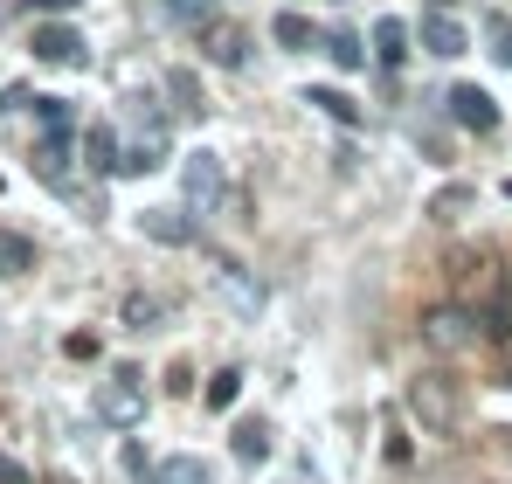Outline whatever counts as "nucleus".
Here are the masks:
<instances>
[{
    "instance_id": "obj_1",
    "label": "nucleus",
    "mask_w": 512,
    "mask_h": 484,
    "mask_svg": "<svg viewBox=\"0 0 512 484\" xmlns=\"http://www.w3.org/2000/svg\"><path fill=\"white\" fill-rule=\"evenodd\" d=\"M180 194H187V215H215L222 208V160L208 146H194L180 160Z\"/></svg>"
},
{
    "instance_id": "obj_2",
    "label": "nucleus",
    "mask_w": 512,
    "mask_h": 484,
    "mask_svg": "<svg viewBox=\"0 0 512 484\" xmlns=\"http://www.w3.org/2000/svg\"><path fill=\"white\" fill-rule=\"evenodd\" d=\"M409 408L423 415V429L450 436V422H457V388H450L443 374H416V381H409Z\"/></svg>"
},
{
    "instance_id": "obj_3",
    "label": "nucleus",
    "mask_w": 512,
    "mask_h": 484,
    "mask_svg": "<svg viewBox=\"0 0 512 484\" xmlns=\"http://www.w3.org/2000/svg\"><path fill=\"white\" fill-rule=\"evenodd\" d=\"M97 415H104V422H118V429H132V422L146 415V388H139V374H132V367H118V374L97 388Z\"/></svg>"
},
{
    "instance_id": "obj_4",
    "label": "nucleus",
    "mask_w": 512,
    "mask_h": 484,
    "mask_svg": "<svg viewBox=\"0 0 512 484\" xmlns=\"http://www.w3.org/2000/svg\"><path fill=\"white\" fill-rule=\"evenodd\" d=\"M35 63H56V70H84L90 63V42L77 35V28H63V21H49V28H35Z\"/></svg>"
},
{
    "instance_id": "obj_5",
    "label": "nucleus",
    "mask_w": 512,
    "mask_h": 484,
    "mask_svg": "<svg viewBox=\"0 0 512 484\" xmlns=\"http://www.w3.org/2000/svg\"><path fill=\"white\" fill-rule=\"evenodd\" d=\"M423 339L436 346V353H464V346L478 339V319H471L464 305H436V312L423 319Z\"/></svg>"
},
{
    "instance_id": "obj_6",
    "label": "nucleus",
    "mask_w": 512,
    "mask_h": 484,
    "mask_svg": "<svg viewBox=\"0 0 512 484\" xmlns=\"http://www.w3.org/2000/svg\"><path fill=\"white\" fill-rule=\"evenodd\" d=\"M443 104H450V118H457L464 132H492V125H499V104H492V97H485L478 83H457V90H450Z\"/></svg>"
},
{
    "instance_id": "obj_7",
    "label": "nucleus",
    "mask_w": 512,
    "mask_h": 484,
    "mask_svg": "<svg viewBox=\"0 0 512 484\" xmlns=\"http://www.w3.org/2000/svg\"><path fill=\"white\" fill-rule=\"evenodd\" d=\"M84 166L90 173H118V166H125V146H118L111 125H90L84 132Z\"/></svg>"
},
{
    "instance_id": "obj_8",
    "label": "nucleus",
    "mask_w": 512,
    "mask_h": 484,
    "mask_svg": "<svg viewBox=\"0 0 512 484\" xmlns=\"http://www.w3.org/2000/svg\"><path fill=\"white\" fill-rule=\"evenodd\" d=\"M215 284H222V298H236V312H243V319H256V312H263V284H256V277H243L236 263H222V277H215Z\"/></svg>"
},
{
    "instance_id": "obj_9",
    "label": "nucleus",
    "mask_w": 512,
    "mask_h": 484,
    "mask_svg": "<svg viewBox=\"0 0 512 484\" xmlns=\"http://www.w3.org/2000/svg\"><path fill=\"white\" fill-rule=\"evenodd\" d=\"M167 97H173V111H180V118H194V125L208 118V97H201L194 70H173V77H167Z\"/></svg>"
},
{
    "instance_id": "obj_10",
    "label": "nucleus",
    "mask_w": 512,
    "mask_h": 484,
    "mask_svg": "<svg viewBox=\"0 0 512 484\" xmlns=\"http://www.w3.org/2000/svg\"><path fill=\"white\" fill-rule=\"evenodd\" d=\"M374 56H381V70H402V56H409V28L388 14V21H374Z\"/></svg>"
},
{
    "instance_id": "obj_11",
    "label": "nucleus",
    "mask_w": 512,
    "mask_h": 484,
    "mask_svg": "<svg viewBox=\"0 0 512 484\" xmlns=\"http://www.w3.org/2000/svg\"><path fill=\"white\" fill-rule=\"evenodd\" d=\"M423 49L429 56H464V28H457L450 14H429L423 21Z\"/></svg>"
},
{
    "instance_id": "obj_12",
    "label": "nucleus",
    "mask_w": 512,
    "mask_h": 484,
    "mask_svg": "<svg viewBox=\"0 0 512 484\" xmlns=\"http://www.w3.org/2000/svg\"><path fill=\"white\" fill-rule=\"evenodd\" d=\"M139 229H146L153 242H187V236H194V222H187V215H173V208H146V215H139Z\"/></svg>"
},
{
    "instance_id": "obj_13",
    "label": "nucleus",
    "mask_w": 512,
    "mask_h": 484,
    "mask_svg": "<svg viewBox=\"0 0 512 484\" xmlns=\"http://www.w3.org/2000/svg\"><path fill=\"white\" fill-rule=\"evenodd\" d=\"M146 484H215V471H208L201 457H167V464H160Z\"/></svg>"
},
{
    "instance_id": "obj_14",
    "label": "nucleus",
    "mask_w": 512,
    "mask_h": 484,
    "mask_svg": "<svg viewBox=\"0 0 512 484\" xmlns=\"http://www.w3.org/2000/svg\"><path fill=\"white\" fill-rule=\"evenodd\" d=\"M270 35H277L284 49H326V35H319L305 14H277V28H270Z\"/></svg>"
},
{
    "instance_id": "obj_15",
    "label": "nucleus",
    "mask_w": 512,
    "mask_h": 484,
    "mask_svg": "<svg viewBox=\"0 0 512 484\" xmlns=\"http://www.w3.org/2000/svg\"><path fill=\"white\" fill-rule=\"evenodd\" d=\"M208 56H215V63H229V70H243V63H250L243 28H208Z\"/></svg>"
},
{
    "instance_id": "obj_16",
    "label": "nucleus",
    "mask_w": 512,
    "mask_h": 484,
    "mask_svg": "<svg viewBox=\"0 0 512 484\" xmlns=\"http://www.w3.org/2000/svg\"><path fill=\"white\" fill-rule=\"evenodd\" d=\"M270 457V422H236V464H263Z\"/></svg>"
},
{
    "instance_id": "obj_17",
    "label": "nucleus",
    "mask_w": 512,
    "mask_h": 484,
    "mask_svg": "<svg viewBox=\"0 0 512 484\" xmlns=\"http://www.w3.org/2000/svg\"><path fill=\"white\" fill-rule=\"evenodd\" d=\"M21 270H35V242L0 229V277H21Z\"/></svg>"
},
{
    "instance_id": "obj_18",
    "label": "nucleus",
    "mask_w": 512,
    "mask_h": 484,
    "mask_svg": "<svg viewBox=\"0 0 512 484\" xmlns=\"http://www.w3.org/2000/svg\"><path fill=\"white\" fill-rule=\"evenodd\" d=\"M305 104H319V111H326V118H340V125H360V104L340 97V90H326V83H312V90H305Z\"/></svg>"
},
{
    "instance_id": "obj_19",
    "label": "nucleus",
    "mask_w": 512,
    "mask_h": 484,
    "mask_svg": "<svg viewBox=\"0 0 512 484\" xmlns=\"http://www.w3.org/2000/svg\"><path fill=\"white\" fill-rule=\"evenodd\" d=\"M167 14L180 21V28H201V35L215 28V0H167Z\"/></svg>"
},
{
    "instance_id": "obj_20",
    "label": "nucleus",
    "mask_w": 512,
    "mask_h": 484,
    "mask_svg": "<svg viewBox=\"0 0 512 484\" xmlns=\"http://www.w3.org/2000/svg\"><path fill=\"white\" fill-rule=\"evenodd\" d=\"M326 56H333L340 70H360V63H367V49H360V35H346V28H333V35H326Z\"/></svg>"
},
{
    "instance_id": "obj_21",
    "label": "nucleus",
    "mask_w": 512,
    "mask_h": 484,
    "mask_svg": "<svg viewBox=\"0 0 512 484\" xmlns=\"http://www.w3.org/2000/svg\"><path fill=\"white\" fill-rule=\"evenodd\" d=\"M35 111H42V132H49V139L70 132V104H63V97H35Z\"/></svg>"
},
{
    "instance_id": "obj_22",
    "label": "nucleus",
    "mask_w": 512,
    "mask_h": 484,
    "mask_svg": "<svg viewBox=\"0 0 512 484\" xmlns=\"http://www.w3.org/2000/svg\"><path fill=\"white\" fill-rule=\"evenodd\" d=\"M236 395H243V374H236V367H222V374L208 381V408H229Z\"/></svg>"
},
{
    "instance_id": "obj_23",
    "label": "nucleus",
    "mask_w": 512,
    "mask_h": 484,
    "mask_svg": "<svg viewBox=\"0 0 512 484\" xmlns=\"http://www.w3.org/2000/svg\"><path fill=\"white\" fill-rule=\"evenodd\" d=\"M153 319H160V298H146V291H139V298H125V325H132V332H146Z\"/></svg>"
},
{
    "instance_id": "obj_24",
    "label": "nucleus",
    "mask_w": 512,
    "mask_h": 484,
    "mask_svg": "<svg viewBox=\"0 0 512 484\" xmlns=\"http://www.w3.org/2000/svg\"><path fill=\"white\" fill-rule=\"evenodd\" d=\"M0 484H35V471H28L21 457H7V450H0Z\"/></svg>"
},
{
    "instance_id": "obj_25",
    "label": "nucleus",
    "mask_w": 512,
    "mask_h": 484,
    "mask_svg": "<svg viewBox=\"0 0 512 484\" xmlns=\"http://www.w3.org/2000/svg\"><path fill=\"white\" fill-rule=\"evenodd\" d=\"M492 56H499V63H512V28H506V21L492 28Z\"/></svg>"
},
{
    "instance_id": "obj_26",
    "label": "nucleus",
    "mask_w": 512,
    "mask_h": 484,
    "mask_svg": "<svg viewBox=\"0 0 512 484\" xmlns=\"http://www.w3.org/2000/svg\"><path fill=\"white\" fill-rule=\"evenodd\" d=\"M35 7H63V14H70V7H77V0H35Z\"/></svg>"
},
{
    "instance_id": "obj_27",
    "label": "nucleus",
    "mask_w": 512,
    "mask_h": 484,
    "mask_svg": "<svg viewBox=\"0 0 512 484\" xmlns=\"http://www.w3.org/2000/svg\"><path fill=\"white\" fill-rule=\"evenodd\" d=\"M436 7H443V0H436Z\"/></svg>"
},
{
    "instance_id": "obj_28",
    "label": "nucleus",
    "mask_w": 512,
    "mask_h": 484,
    "mask_svg": "<svg viewBox=\"0 0 512 484\" xmlns=\"http://www.w3.org/2000/svg\"><path fill=\"white\" fill-rule=\"evenodd\" d=\"M506 194H512V187H506Z\"/></svg>"
}]
</instances>
